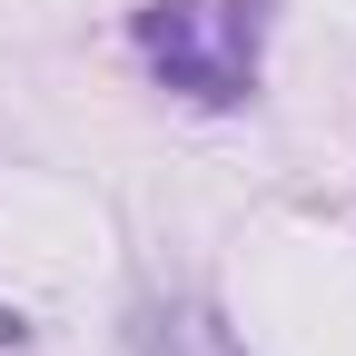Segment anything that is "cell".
<instances>
[{
  "label": "cell",
  "mask_w": 356,
  "mask_h": 356,
  "mask_svg": "<svg viewBox=\"0 0 356 356\" xmlns=\"http://www.w3.org/2000/svg\"><path fill=\"white\" fill-rule=\"evenodd\" d=\"M139 50L159 60V79H168V89H188V99H208V109L248 99V70H257L248 20H238L228 40H208L188 0H159V10H139Z\"/></svg>",
  "instance_id": "1"
},
{
  "label": "cell",
  "mask_w": 356,
  "mask_h": 356,
  "mask_svg": "<svg viewBox=\"0 0 356 356\" xmlns=\"http://www.w3.org/2000/svg\"><path fill=\"white\" fill-rule=\"evenodd\" d=\"M20 337H30V327H20V307H0V346H20Z\"/></svg>",
  "instance_id": "2"
}]
</instances>
